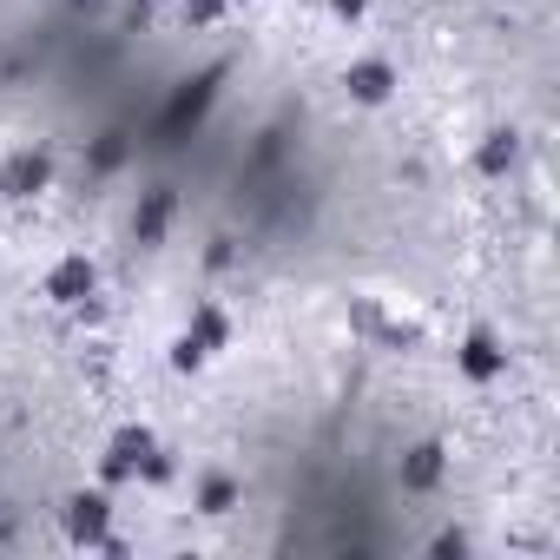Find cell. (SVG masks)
<instances>
[{"label":"cell","instance_id":"obj_3","mask_svg":"<svg viewBox=\"0 0 560 560\" xmlns=\"http://www.w3.org/2000/svg\"><path fill=\"white\" fill-rule=\"evenodd\" d=\"M396 93V67L389 60H363V67H350V100L357 106H383Z\"/></svg>","mask_w":560,"mask_h":560},{"label":"cell","instance_id":"obj_4","mask_svg":"<svg viewBox=\"0 0 560 560\" xmlns=\"http://www.w3.org/2000/svg\"><path fill=\"white\" fill-rule=\"evenodd\" d=\"M330 8H337V14H343V21H357V14H363V8H370V0H330Z\"/></svg>","mask_w":560,"mask_h":560},{"label":"cell","instance_id":"obj_2","mask_svg":"<svg viewBox=\"0 0 560 560\" xmlns=\"http://www.w3.org/2000/svg\"><path fill=\"white\" fill-rule=\"evenodd\" d=\"M93 284H100V277H93V257L67 250V257H60V270L47 277V298H54V304H86V298H93Z\"/></svg>","mask_w":560,"mask_h":560},{"label":"cell","instance_id":"obj_1","mask_svg":"<svg viewBox=\"0 0 560 560\" xmlns=\"http://www.w3.org/2000/svg\"><path fill=\"white\" fill-rule=\"evenodd\" d=\"M455 370H462L468 383H494V376H508V350H501L488 330H475V337L455 350Z\"/></svg>","mask_w":560,"mask_h":560}]
</instances>
